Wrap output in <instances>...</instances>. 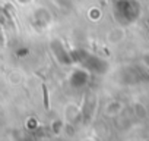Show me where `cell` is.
Returning a JSON list of instances; mask_svg holds the SVG:
<instances>
[{
  "mask_svg": "<svg viewBox=\"0 0 149 141\" xmlns=\"http://www.w3.org/2000/svg\"><path fill=\"white\" fill-rule=\"evenodd\" d=\"M42 90H44V106H45V109H48V93H47V87L44 85Z\"/></svg>",
  "mask_w": 149,
  "mask_h": 141,
  "instance_id": "6da1fadb",
  "label": "cell"
}]
</instances>
